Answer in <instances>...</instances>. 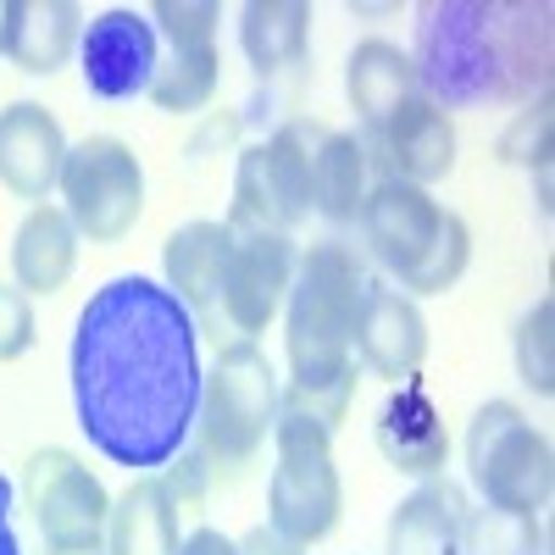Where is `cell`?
I'll return each mask as SVG.
<instances>
[{
  "label": "cell",
  "mask_w": 555,
  "mask_h": 555,
  "mask_svg": "<svg viewBox=\"0 0 555 555\" xmlns=\"http://www.w3.org/2000/svg\"><path fill=\"white\" fill-rule=\"evenodd\" d=\"M78 62H83V83L101 101H133L145 95L156 78V28L151 17H139L128 7L101 12L78 39Z\"/></svg>",
  "instance_id": "10"
},
{
  "label": "cell",
  "mask_w": 555,
  "mask_h": 555,
  "mask_svg": "<svg viewBox=\"0 0 555 555\" xmlns=\"http://www.w3.org/2000/svg\"><path fill=\"white\" fill-rule=\"evenodd\" d=\"M78 267V228L62 206H34L12 240V272L23 295H56Z\"/></svg>",
  "instance_id": "20"
},
{
  "label": "cell",
  "mask_w": 555,
  "mask_h": 555,
  "mask_svg": "<svg viewBox=\"0 0 555 555\" xmlns=\"http://www.w3.org/2000/svg\"><path fill=\"white\" fill-rule=\"evenodd\" d=\"M23 494L28 512L44 533L51 550H73V544H101L106 517H112V494L101 489V478L83 467L73 450H39L23 467Z\"/></svg>",
  "instance_id": "9"
},
{
  "label": "cell",
  "mask_w": 555,
  "mask_h": 555,
  "mask_svg": "<svg viewBox=\"0 0 555 555\" xmlns=\"http://www.w3.org/2000/svg\"><path fill=\"white\" fill-rule=\"evenodd\" d=\"M106 555H178V505L162 478H133L112 500Z\"/></svg>",
  "instance_id": "22"
},
{
  "label": "cell",
  "mask_w": 555,
  "mask_h": 555,
  "mask_svg": "<svg viewBox=\"0 0 555 555\" xmlns=\"http://www.w3.org/2000/svg\"><path fill=\"white\" fill-rule=\"evenodd\" d=\"M272 450H278V467L267 483V528L284 533L300 550H311L339 528V512H345V483L334 467V434L300 411H278Z\"/></svg>",
  "instance_id": "6"
},
{
  "label": "cell",
  "mask_w": 555,
  "mask_h": 555,
  "mask_svg": "<svg viewBox=\"0 0 555 555\" xmlns=\"http://www.w3.org/2000/svg\"><path fill=\"white\" fill-rule=\"evenodd\" d=\"M550 322H555V300H539L522 322H517V373L533 395H555V356H550Z\"/></svg>",
  "instance_id": "28"
},
{
  "label": "cell",
  "mask_w": 555,
  "mask_h": 555,
  "mask_svg": "<svg viewBox=\"0 0 555 555\" xmlns=\"http://www.w3.org/2000/svg\"><path fill=\"white\" fill-rule=\"evenodd\" d=\"M295 217L284 211L272 190V172H267V156L261 145H250L240 156V172H234V206H228V234H289Z\"/></svg>",
  "instance_id": "24"
},
{
  "label": "cell",
  "mask_w": 555,
  "mask_h": 555,
  "mask_svg": "<svg viewBox=\"0 0 555 555\" xmlns=\"http://www.w3.org/2000/svg\"><path fill=\"white\" fill-rule=\"evenodd\" d=\"M151 17H156L162 34L172 39V51H211V44H217V23H222V7H211V0H156Z\"/></svg>",
  "instance_id": "29"
},
{
  "label": "cell",
  "mask_w": 555,
  "mask_h": 555,
  "mask_svg": "<svg viewBox=\"0 0 555 555\" xmlns=\"http://www.w3.org/2000/svg\"><path fill=\"white\" fill-rule=\"evenodd\" d=\"M78 39H83V12L73 0H7V56L23 73L34 78L62 73Z\"/></svg>",
  "instance_id": "18"
},
{
  "label": "cell",
  "mask_w": 555,
  "mask_h": 555,
  "mask_svg": "<svg viewBox=\"0 0 555 555\" xmlns=\"http://www.w3.org/2000/svg\"><path fill=\"white\" fill-rule=\"evenodd\" d=\"M500 162H550V95H539L528 112H517V122L500 133Z\"/></svg>",
  "instance_id": "30"
},
{
  "label": "cell",
  "mask_w": 555,
  "mask_h": 555,
  "mask_svg": "<svg viewBox=\"0 0 555 555\" xmlns=\"http://www.w3.org/2000/svg\"><path fill=\"white\" fill-rule=\"evenodd\" d=\"M378 450L411 478H439L444 473L450 434H444V416H439V405H434V395L423 384H405V389H395L384 400V411H378Z\"/></svg>",
  "instance_id": "16"
},
{
  "label": "cell",
  "mask_w": 555,
  "mask_h": 555,
  "mask_svg": "<svg viewBox=\"0 0 555 555\" xmlns=\"http://www.w3.org/2000/svg\"><path fill=\"white\" fill-rule=\"evenodd\" d=\"M62 211L73 217L78 240L89 245H117L128 228L145 211V167L139 156L112 133H95L83 145H67V162H62Z\"/></svg>",
  "instance_id": "8"
},
{
  "label": "cell",
  "mask_w": 555,
  "mask_h": 555,
  "mask_svg": "<svg viewBox=\"0 0 555 555\" xmlns=\"http://www.w3.org/2000/svg\"><path fill=\"white\" fill-rule=\"evenodd\" d=\"M51 555H106L101 544H73V550H51Z\"/></svg>",
  "instance_id": "36"
},
{
  "label": "cell",
  "mask_w": 555,
  "mask_h": 555,
  "mask_svg": "<svg viewBox=\"0 0 555 555\" xmlns=\"http://www.w3.org/2000/svg\"><path fill=\"white\" fill-rule=\"evenodd\" d=\"M201 328L156 278H112L73 328V411L117 467H167L195 434Z\"/></svg>",
  "instance_id": "1"
},
{
  "label": "cell",
  "mask_w": 555,
  "mask_h": 555,
  "mask_svg": "<svg viewBox=\"0 0 555 555\" xmlns=\"http://www.w3.org/2000/svg\"><path fill=\"white\" fill-rule=\"evenodd\" d=\"M217 67H222L217 44H211V51H172L167 62H156V78H151L145 95L162 112H172V117L206 112L211 95H217Z\"/></svg>",
  "instance_id": "25"
},
{
  "label": "cell",
  "mask_w": 555,
  "mask_h": 555,
  "mask_svg": "<svg viewBox=\"0 0 555 555\" xmlns=\"http://www.w3.org/2000/svg\"><path fill=\"white\" fill-rule=\"evenodd\" d=\"M0 555H23L17 533H12V483L7 478H0Z\"/></svg>",
  "instance_id": "35"
},
{
  "label": "cell",
  "mask_w": 555,
  "mask_h": 555,
  "mask_svg": "<svg viewBox=\"0 0 555 555\" xmlns=\"http://www.w3.org/2000/svg\"><path fill=\"white\" fill-rule=\"evenodd\" d=\"M366 201V145L356 133L311 122V211L350 222Z\"/></svg>",
  "instance_id": "21"
},
{
  "label": "cell",
  "mask_w": 555,
  "mask_h": 555,
  "mask_svg": "<svg viewBox=\"0 0 555 555\" xmlns=\"http://www.w3.org/2000/svg\"><path fill=\"white\" fill-rule=\"evenodd\" d=\"M278 411H284V389L278 373L256 339L222 345L217 366L201 384V411H195V439L201 461L211 473H240L250 467V455L267 444Z\"/></svg>",
  "instance_id": "5"
},
{
  "label": "cell",
  "mask_w": 555,
  "mask_h": 555,
  "mask_svg": "<svg viewBox=\"0 0 555 555\" xmlns=\"http://www.w3.org/2000/svg\"><path fill=\"white\" fill-rule=\"evenodd\" d=\"M240 51L261 78L300 67L311 51V7L306 0H250L240 12Z\"/></svg>",
  "instance_id": "23"
},
{
  "label": "cell",
  "mask_w": 555,
  "mask_h": 555,
  "mask_svg": "<svg viewBox=\"0 0 555 555\" xmlns=\"http://www.w3.org/2000/svg\"><path fill=\"white\" fill-rule=\"evenodd\" d=\"M295 284V240L289 234H234L222 272V317L250 339L278 317Z\"/></svg>",
  "instance_id": "11"
},
{
  "label": "cell",
  "mask_w": 555,
  "mask_h": 555,
  "mask_svg": "<svg viewBox=\"0 0 555 555\" xmlns=\"http://www.w3.org/2000/svg\"><path fill=\"white\" fill-rule=\"evenodd\" d=\"M228 250L234 234L228 222H183L178 234H167L162 245V267H167V289L190 306L195 328H217L222 322V272H228Z\"/></svg>",
  "instance_id": "15"
},
{
  "label": "cell",
  "mask_w": 555,
  "mask_h": 555,
  "mask_svg": "<svg viewBox=\"0 0 555 555\" xmlns=\"http://www.w3.org/2000/svg\"><path fill=\"white\" fill-rule=\"evenodd\" d=\"M366 295V267L356 245L322 240L295 261V284L284 295V350L289 389L284 411H300L322 428H339L356 400V317Z\"/></svg>",
  "instance_id": "3"
},
{
  "label": "cell",
  "mask_w": 555,
  "mask_h": 555,
  "mask_svg": "<svg viewBox=\"0 0 555 555\" xmlns=\"http://www.w3.org/2000/svg\"><path fill=\"white\" fill-rule=\"evenodd\" d=\"M345 95L366 122V133H373L389 112H400L411 95H423V83H416V67L395 39H361L345 62Z\"/></svg>",
  "instance_id": "19"
},
{
  "label": "cell",
  "mask_w": 555,
  "mask_h": 555,
  "mask_svg": "<svg viewBox=\"0 0 555 555\" xmlns=\"http://www.w3.org/2000/svg\"><path fill=\"white\" fill-rule=\"evenodd\" d=\"M356 356L389 384H411V373L428 356V317L405 289L366 284L356 317Z\"/></svg>",
  "instance_id": "13"
},
{
  "label": "cell",
  "mask_w": 555,
  "mask_h": 555,
  "mask_svg": "<svg viewBox=\"0 0 555 555\" xmlns=\"http://www.w3.org/2000/svg\"><path fill=\"white\" fill-rule=\"evenodd\" d=\"M34 334H39V328H34V306H28V295L0 284V361L28 356V350H34Z\"/></svg>",
  "instance_id": "31"
},
{
  "label": "cell",
  "mask_w": 555,
  "mask_h": 555,
  "mask_svg": "<svg viewBox=\"0 0 555 555\" xmlns=\"http://www.w3.org/2000/svg\"><path fill=\"white\" fill-rule=\"evenodd\" d=\"M178 555H240V544L228 533H217V528H195L190 539L178 544Z\"/></svg>",
  "instance_id": "34"
},
{
  "label": "cell",
  "mask_w": 555,
  "mask_h": 555,
  "mask_svg": "<svg viewBox=\"0 0 555 555\" xmlns=\"http://www.w3.org/2000/svg\"><path fill=\"white\" fill-rule=\"evenodd\" d=\"M373 156H378L384 178L428 190V183L450 178V167H455V122L428 95H411L400 112H389L373 128Z\"/></svg>",
  "instance_id": "12"
},
{
  "label": "cell",
  "mask_w": 555,
  "mask_h": 555,
  "mask_svg": "<svg viewBox=\"0 0 555 555\" xmlns=\"http://www.w3.org/2000/svg\"><path fill=\"white\" fill-rule=\"evenodd\" d=\"M467 494L450 478H423L389 517V555H461Z\"/></svg>",
  "instance_id": "17"
},
{
  "label": "cell",
  "mask_w": 555,
  "mask_h": 555,
  "mask_svg": "<svg viewBox=\"0 0 555 555\" xmlns=\"http://www.w3.org/2000/svg\"><path fill=\"white\" fill-rule=\"evenodd\" d=\"M361 240L395 278L400 289L416 295H444L473 261V228L461 222L450 206H439L428 190L400 178L366 183V201L356 211Z\"/></svg>",
  "instance_id": "4"
},
{
  "label": "cell",
  "mask_w": 555,
  "mask_h": 555,
  "mask_svg": "<svg viewBox=\"0 0 555 555\" xmlns=\"http://www.w3.org/2000/svg\"><path fill=\"white\" fill-rule=\"evenodd\" d=\"M172 461H178V467H172L162 483H167V494H172V505H178V517H190V512H201V500H206V473H211V467L201 461V450H190V455L178 450Z\"/></svg>",
  "instance_id": "32"
},
{
  "label": "cell",
  "mask_w": 555,
  "mask_h": 555,
  "mask_svg": "<svg viewBox=\"0 0 555 555\" xmlns=\"http://www.w3.org/2000/svg\"><path fill=\"white\" fill-rule=\"evenodd\" d=\"M423 95L455 106H533L550 95L555 28L539 0H434L416 12L411 51Z\"/></svg>",
  "instance_id": "2"
},
{
  "label": "cell",
  "mask_w": 555,
  "mask_h": 555,
  "mask_svg": "<svg viewBox=\"0 0 555 555\" xmlns=\"http://www.w3.org/2000/svg\"><path fill=\"white\" fill-rule=\"evenodd\" d=\"M240 555H306L300 544H289L284 533H272V528H250L240 539Z\"/></svg>",
  "instance_id": "33"
},
{
  "label": "cell",
  "mask_w": 555,
  "mask_h": 555,
  "mask_svg": "<svg viewBox=\"0 0 555 555\" xmlns=\"http://www.w3.org/2000/svg\"><path fill=\"white\" fill-rule=\"evenodd\" d=\"M467 473L483 505L539 517L555 489V450L512 400H489L467 428Z\"/></svg>",
  "instance_id": "7"
},
{
  "label": "cell",
  "mask_w": 555,
  "mask_h": 555,
  "mask_svg": "<svg viewBox=\"0 0 555 555\" xmlns=\"http://www.w3.org/2000/svg\"><path fill=\"white\" fill-rule=\"evenodd\" d=\"M62 162H67L62 122L39 101H17V106L0 112V183H7L17 201L44 206V195H51L56 178H62Z\"/></svg>",
  "instance_id": "14"
},
{
  "label": "cell",
  "mask_w": 555,
  "mask_h": 555,
  "mask_svg": "<svg viewBox=\"0 0 555 555\" xmlns=\"http://www.w3.org/2000/svg\"><path fill=\"white\" fill-rule=\"evenodd\" d=\"M261 156H267V172H272V190H278V201H284V211L300 222V217H311V122H284L267 145H261Z\"/></svg>",
  "instance_id": "26"
},
{
  "label": "cell",
  "mask_w": 555,
  "mask_h": 555,
  "mask_svg": "<svg viewBox=\"0 0 555 555\" xmlns=\"http://www.w3.org/2000/svg\"><path fill=\"white\" fill-rule=\"evenodd\" d=\"M461 555H544V528L539 517H517V512H467L461 528Z\"/></svg>",
  "instance_id": "27"
}]
</instances>
